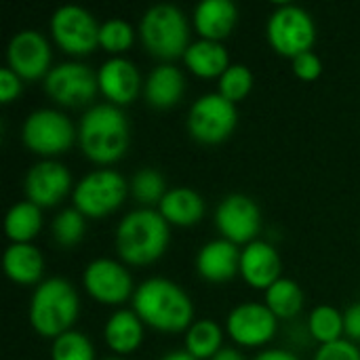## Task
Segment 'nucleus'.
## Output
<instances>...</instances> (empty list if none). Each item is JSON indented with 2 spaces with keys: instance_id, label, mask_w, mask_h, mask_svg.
Segmentation results:
<instances>
[{
  "instance_id": "13",
  "label": "nucleus",
  "mask_w": 360,
  "mask_h": 360,
  "mask_svg": "<svg viewBox=\"0 0 360 360\" xmlns=\"http://www.w3.org/2000/svg\"><path fill=\"white\" fill-rule=\"evenodd\" d=\"M215 224L226 240L240 245L251 243L262 226V215L257 205L245 194H230L221 200L215 213Z\"/></svg>"
},
{
  "instance_id": "15",
  "label": "nucleus",
  "mask_w": 360,
  "mask_h": 360,
  "mask_svg": "<svg viewBox=\"0 0 360 360\" xmlns=\"http://www.w3.org/2000/svg\"><path fill=\"white\" fill-rule=\"evenodd\" d=\"M86 291L103 304H120L133 293V278L124 266L114 259H95L84 270Z\"/></svg>"
},
{
  "instance_id": "38",
  "label": "nucleus",
  "mask_w": 360,
  "mask_h": 360,
  "mask_svg": "<svg viewBox=\"0 0 360 360\" xmlns=\"http://www.w3.org/2000/svg\"><path fill=\"white\" fill-rule=\"evenodd\" d=\"M344 333L350 338V342H360V302L350 306L344 314Z\"/></svg>"
},
{
  "instance_id": "22",
  "label": "nucleus",
  "mask_w": 360,
  "mask_h": 360,
  "mask_svg": "<svg viewBox=\"0 0 360 360\" xmlns=\"http://www.w3.org/2000/svg\"><path fill=\"white\" fill-rule=\"evenodd\" d=\"M160 215L167 224L175 226H194L205 215V200L198 192L190 188H173L160 200Z\"/></svg>"
},
{
  "instance_id": "1",
  "label": "nucleus",
  "mask_w": 360,
  "mask_h": 360,
  "mask_svg": "<svg viewBox=\"0 0 360 360\" xmlns=\"http://www.w3.org/2000/svg\"><path fill=\"white\" fill-rule=\"evenodd\" d=\"M137 316L158 331L177 333L192 327L194 306L186 291L167 278H150L141 283L133 295Z\"/></svg>"
},
{
  "instance_id": "26",
  "label": "nucleus",
  "mask_w": 360,
  "mask_h": 360,
  "mask_svg": "<svg viewBox=\"0 0 360 360\" xmlns=\"http://www.w3.org/2000/svg\"><path fill=\"white\" fill-rule=\"evenodd\" d=\"M40 228H42L40 207L30 200L13 205L4 217V230L13 243H30L40 232Z\"/></svg>"
},
{
  "instance_id": "41",
  "label": "nucleus",
  "mask_w": 360,
  "mask_h": 360,
  "mask_svg": "<svg viewBox=\"0 0 360 360\" xmlns=\"http://www.w3.org/2000/svg\"><path fill=\"white\" fill-rule=\"evenodd\" d=\"M160 360H198L196 356H192L188 350H177V352H171L167 356H162Z\"/></svg>"
},
{
  "instance_id": "19",
  "label": "nucleus",
  "mask_w": 360,
  "mask_h": 360,
  "mask_svg": "<svg viewBox=\"0 0 360 360\" xmlns=\"http://www.w3.org/2000/svg\"><path fill=\"white\" fill-rule=\"evenodd\" d=\"M196 270L202 278L213 283L230 281L236 272H240V251L226 238L211 240L198 251Z\"/></svg>"
},
{
  "instance_id": "31",
  "label": "nucleus",
  "mask_w": 360,
  "mask_h": 360,
  "mask_svg": "<svg viewBox=\"0 0 360 360\" xmlns=\"http://www.w3.org/2000/svg\"><path fill=\"white\" fill-rule=\"evenodd\" d=\"M51 359L53 360H93L95 359V350L93 344L86 335L78 333V331H68L63 335H59L53 342V350H51Z\"/></svg>"
},
{
  "instance_id": "27",
  "label": "nucleus",
  "mask_w": 360,
  "mask_h": 360,
  "mask_svg": "<svg viewBox=\"0 0 360 360\" xmlns=\"http://www.w3.org/2000/svg\"><path fill=\"white\" fill-rule=\"evenodd\" d=\"M266 306L276 319H293L304 308V291L291 278H278L266 291Z\"/></svg>"
},
{
  "instance_id": "23",
  "label": "nucleus",
  "mask_w": 360,
  "mask_h": 360,
  "mask_svg": "<svg viewBox=\"0 0 360 360\" xmlns=\"http://www.w3.org/2000/svg\"><path fill=\"white\" fill-rule=\"evenodd\" d=\"M4 272L11 281L21 285H32L42 276L44 259L42 253L30 243H13L4 251Z\"/></svg>"
},
{
  "instance_id": "29",
  "label": "nucleus",
  "mask_w": 360,
  "mask_h": 360,
  "mask_svg": "<svg viewBox=\"0 0 360 360\" xmlns=\"http://www.w3.org/2000/svg\"><path fill=\"white\" fill-rule=\"evenodd\" d=\"M308 329L310 335L325 344H333L338 340H342L344 333V314L333 308V306H319L312 310L310 319H308Z\"/></svg>"
},
{
  "instance_id": "7",
  "label": "nucleus",
  "mask_w": 360,
  "mask_h": 360,
  "mask_svg": "<svg viewBox=\"0 0 360 360\" xmlns=\"http://www.w3.org/2000/svg\"><path fill=\"white\" fill-rule=\"evenodd\" d=\"M127 181L112 169L89 173L74 188V209L84 217H103L116 211L127 196Z\"/></svg>"
},
{
  "instance_id": "4",
  "label": "nucleus",
  "mask_w": 360,
  "mask_h": 360,
  "mask_svg": "<svg viewBox=\"0 0 360 360\" xmlns=\"http://www.w3.org/2000/svg\"><path fill=\"white\" fill-rule=\"evenodd\" d=\"M78 319V293L65 278H49L30 300V323L42 338H59Z\"/></svg>"
},
{
  "instance_id": "18",
  "label": "nucleus",
  "mask_w": 360,
  "mask_h": 360,
  "mask_svg": "<svg viewBox=\"0 0 360 360\" xmlns=\"http://www.w3.org/2000/svg\"><path fill=\"white\" fill-rule=\"evenodd\" d=\"M240 274L255 289H270L281 278V257L270 243L253 240L240 253Z\"/></svg>"
},
{
  "instance_id": "14",
  "label": "nucleus",
  "mask_w": 360,
  "mask_h": 360,
  "mask_svg": "<svg viewBox=\"0 0 360 360\" xmlns=\"http://www.w3.org/2000/svg\"><path fill=\"white\" fill-rule=\"evenodd\" d=\"M228 333L240 346H262L276 333V316L266 304H240L228 316Z\"/></svg>"
},
{
  "instance_id": "34",
  "label": "nucleus",
  "mask_w": 360,
  "mask_h": 360,
  "mask_svg": "<svg viewBox=\"0 0 360 360\" xmlns=\"http://www.w3.org/2000/svg\"><path fill=\"white\" fill-rule=\"evenodd\" d=\"M133 27L124 19H108L99 30V44L110 53H122L133 44Z\"/></svg>"
},
{
  "instance_id": "6",
  "label": "nucleus",
  "mask_w": 360,
  "mask_h": 360,
  "mask_svg": "<svg viewBox=\"0 0 360 360\" xmlns=\"http://www.w3.org/2000/svg\"><path fill=\"white\" fill-rule=\"evenodd\" d=\"M314 21L297 4H281L268 19V40L281 55L297 57L314 44Z\"/></svg>"
},
{
  "instance_id": "35",
  "label": "nucleus",
  "mask_w": 360,
  "mask_h": 360,
  "mask_svg": "<svg viewBox=\"0 0 360 360\" xmlns=\"http://www.w3.org/2000/svg\"><path fill=\"white\" fill-rule=\"evenodd\" d=\"M314 360H360V350L350 340H338L333 344L321 346Z\"/></svg>"
},
{
  "instance_id": "42",
  "label": "nucleus",
  "mask_w": 360,
  "mask_h": 360,
  "mask_svg": "<svg viewBox=\"0 0 360 360\" xmlns=\"http://www.w3.org/2000/svg\"><path fill=\"white\" fill-rule=\"evenodd\" d=\"M105 360H120V359H105Z\"/></svg>"
},
{
  "instance_id": "36",
  "label": "nucleus",
  "mask_w": 360,
  "mask_h": 360,
  "mask_svg": "<svg viewBox=\"0 0 360 360\" xmlns=\"http://www.w3.org/2000/svg\"><path fill=\"white\" fill-rule=\"evenodd\" d=\"M293 72L304 80H314L323 72V61H321V57L316 53L306 51V53L293 57Z\"/></svg>"
},
{
  "instance_id": "5",
  "label": "nucleus",
  "mask_w": 360,
  "mask_h": 360,
  "mask_svg": "<svg viewBox=\"0 0 360 360\" xmlns=\"http://www.w3.org/2000/svg\"><path fill=\"white\" fill-rule=\"evenodd\" d=\"M139 34L146 49L162 59L186 55L190 46L188 19L175 4H156L148 8L141 17Z\"/></svg>"
},
{
  "instance_id": "16",
  "label": "nucleus",
  "mask_w": 360,
  "mask_h": 360,
  "mask_svg": "<svg viewBox=\"0 0 360 360\" xmlns=\"http://www.w3.org/2000/svg\"><path fill=\"white\" fill-rule=\"evenodd\" d=\"M72 188L70 171L57 160L36 162L25 175V194L27 200L42 207H55L61 202Z\"/></svg>"
},
{
  "instance_id": "17",
  "label": "nucleus",
  "mask_w": 360,
  "mask_h": 360,
  "mask_svg": "<svg viewBox=\"0 0 360 360\" xmlns=\"http://www.w3.org/2000/svg\"><path fill=\"white\" fill-rule=\"evenodd\" d=\"M97 78L101 93L110 101H114V105H127L129 101H133L141 84L137 65L124 57L108 59L97 72Z\"/></svg>"
},
{
  "instance_id": "9",
  "label": "nucleus",
  "mask_w": 360,
  "mask_h": 360,
  "mask_svg": "<svg viewBox=\"0 0 360 360\" xmlns=\"http://www.w3.org/2000/svg\"><path fill=\"white\" fill-rule=\"evenodd\" d=\"M236 108L219 93L198 97L188 114V129L194 139L202 143L224 141L236 127Z\"/></svg>"
},
{
  "instance_id": "30",
  "label": "nucleus",
  "mask_w": 360,
  "mask_h": 360,
  "mask_svg": "<svg viewBox=\"0 0 360 360\" xmlns=\"http://www.w3.org/2000/svg\"><path fill=\"white\" fill-rule=\"evenodd\" d=\"M167 192L169 190L165 188V177L156 169H141L131 179V194L141 205H160Z\"/></svg>"
},
{
  "instance_id": "25",
  "label": "nucleus",
  "mask_w": 360,
  "mask_h": 360,
  "mask_svg": "<svg viewBox=\"0 0 360 360\" xmlns=\"http://www.w3.org/2000/svg\"><path fill=\"white\" fill-rule=\"evenodd\" d=\"M184 59H186V65L196 76H202V78L221 76L230 68L228 51L217 40H205V38H200L198 42H192L188 46Z\"/></svg>"
},
{
  "instance_id": "28",
  "label": "nucleus",
  "mask_w": 360,
  "mask_h": 360,
  "mask_svg": "<svg viewBox=\"0 0 360 360\" xmlns=\"http://www.w3.org/2000/svg\"><path fill=\"white\" fill-rule=\"evenodd\" d=\"M221 327L215 321H196L186 333V350L196 359H213L221 350Z\"/></svg>"
},
{
  "instance_id": "11",
  "label": "nucleus",
  "mask_w": 360,
  "mask_h": 360,
  "mask_svg": "<svg viewBox=\"0 0 360 360\" xmlns=\"http://www.w3.org/2000/svg\"><path fill=\"white\" fill-rule=\"evenodd\" d=\"M44 89L57 103L78 108L86 105L95 97L99 89V78L89 65L68 61L51 68L44 78Z\"/></svg>"
},
{
  "instance_id": "2",
  "label": "nucleus",
  "mask_w": 360,
  "mask_h": 360,
  "mask_svg": "<svg viewBox=\"0 0 360 360\" xmlns=\"http://www.w3.org/2000/svg\"><path fill=\"white\" fill-rule=\"evenodd\" d=\"M78 139L84 154L101 165L124 156L129 148V122L114 103H97L80 120Z\"/></svg>"
},
{
  "instance_id": "40",
  "label": "nucleus",
  "mask_w": 360,
  "mask_h": 360,
  "mask_svg": "<svg viewBox=\"0 0 360 360\" xmlns=\"http://www.w3.org/2000/svg\"><path fill=\"white\" fill-rule=\"evenodd\" d=\"M211 360H245V356L234 348H221Z\"/></svg>"
},
{
  "instance_id": "10",
  "label": "nucleus",
  "mask_w": 360,
  "mask_h": 360,
  "mask_svg": "<svg viewBox=\"0 0 360 360\" xmlns=\"http://www.w3.org/2000/svg\"><path fill=\"white\" fill-rule=\"evenodd\" d=\"M99 30L101 25H97L95 17L78 4L59 6L51 17L55 42L72 55L93 53L99 44Z\"/></svg>"
},
{
  "instance_id": "24",
  "label": "nucleus",
  "mask_w": 360,
  "mask_h": 360,
  "mask_svg": "<svg viewBox=\"0 0 360 360\" xmlns=\"http://www.w3.org/2000/svg\"><path fill=\"white\" fill-rule=\"evenodd\" d=\"M108 346L118 354H129L143 340V325L135 310H118L110 316L103 329Z\"/></svg>"
},
{
  "instance_id": "20",
  "label": "nucleus",
  "mask_w": 360,
  "mask_h": 360,
  "mask_svg": "<svg viewBox=\"0 0 360 360\" xmlns=\"http://www.w3.org/2000/svg\"><path fill=\"white\" fill-rule=\"evenodd\" d=\"M238 21V8L232 0H202L194 11V23L205 40L226 38Z\"/></svg>"
},
{
  "instance_id": "39",
  "label": "nucleus",
  "mask_w": 360,
  "mask_h": 360,
  "mask_svg": "<svg viewBox=\"0 0 360 360\" xmlns=\"http://www.w3.org/2000/svg\"><path fill=\"white\" fill-rule=\"evenodd\" d=\"M253 360H300L295 354L287 352V350H266L262 354H257Z\"/></svg>"
},
{
  "instance_id": "12",
  "label": "nucleus",
  "mask_w": 360,
  "mask_h": 360,
  "mask_svg": "<svg viewBox=\"0 0 360 360\" xmlns=\"http://www.w3.org/2000/svg\"><path fill=\"white\" fill-rule=\"evenodd\" d=\"M8 57V68L19 76V78H40L51 72V46L49 40L36 32V30H21L17 32L6 49Z\"/></svg>"
},
{
  "instance_id": "21",
  "label": "nucleus",
  "mask_w": 360,
  "mask_h": 360,
  "mask_svg": "<svg viewBox=\"0 0 360 360\" xmlns=\"http://www.w3.org/2000/svg\"><path fill=\"white\" fill-rule=\"evenodd\" d=\"M186 89V78L175 65H158L146 80V101L154 108H173Z\"/></svg>"
},
{
  "instance_id": "8",
  "label": "nucleus",
  "mask_w": 360,
  "mask_h": 360,
  "mask_svg": "<svg viewBox=\"0 0 360 360\" xmlns=\"http://www.w3.org/2000/svg\"><path fill=\"white\" fill-rule=\"evenodd\" d=\"M21 137L32 152L40 156H55L72 146L76 133H74V124L65 114L42 108L25 118Z\"/></svg>"
},
{
  "instance_id": "3",
  "label": "nucleus",
  "mask_w": 360,
  "mask_h": 360,
  "mask_svg": "<svg viewBox=\"0 0 360 360\" xmlns=\"http://www.w3.org/2000/svg\"><path fill=\"white\" fill-rule=\"evenodd\" d=\"M169 224L154 209L131 211L116 230V249L120 257L135 266L156 262L169 245Z\"/></svg>"
},
{
  "instance_id": "37",
  "label": "nucleus",
  "mask_w": 360,
  "mask_h": 360,
  "mask_svg": "<svg viewBox=\"0 0 360 360\" xmlns=\"http://www.w3.org/2000/svg\"><path fill=\"white\" fill-rule=\"evenodd\" d=\"M19 93H21V78L11 68H2L0 70V101L8 103Z\"/></svg>"
},
{
  "instance_id": "33",
  "label": "nucleus",
  "mask_w": 360,
  "mask_h": 360,
  "mask_svg": "<svg viewBox=\"0 0 360 360\" xmlns=\"http://www.w3.org/2000/svg\"><path fill=\"white\" fill-rule=\"evenodd\" d=\"M253 89V74L243 63H232L221 76H219V95H224L228 101H238L249 95Z\"/></svg>"
},
{
  "instance_id": "32",
  "label": "nucleus",
  "mask_w": 360,
  "mask_h": 360,
  "mask_svg": "<svg viewBox=\"0 0 360 360\" xmlns=\"http://www.w3.org/2000/svg\"><path fill=\"white\" fill-rule=\"evenodd\" d=\"M86 230L84 215L78 209H63L53 219V236L61 247H74L82 240Z\"/></svg>"
}]
</instances>
